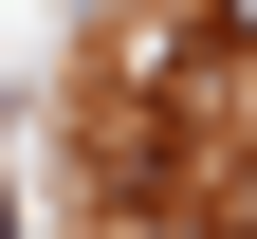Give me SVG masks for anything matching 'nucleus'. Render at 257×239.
Returning <instances> with one entry per match:
<instances>
[{"mask_svg": "<svg viewBox=\"0 0 257 239\" xmlns=\"http://www.w3.org/2000/svg\"><path fill=\"white\" fill-rule=\"evenodd\" d=\"M202 19H220V37H257V0H202Z\"/></svg>", "mask_w": 257, "mask_h": 239, "instance_id": "f257e3e1", "label": "nucleus"}]
</instances>
